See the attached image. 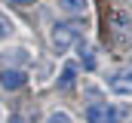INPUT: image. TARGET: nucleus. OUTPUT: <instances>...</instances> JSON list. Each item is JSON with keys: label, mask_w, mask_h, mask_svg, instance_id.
Instances as JSON below:
<instances>
[{"label": "nucleus", "mask_w": 132, "mask_h": 123, "mask_svg": "<svg viewBox=\"0 0 132 123\" xmlns=\"http://www.w3.org/2000/svg\"><path fill=\"white\" fill-rule=\"evenodd\" d=\"M74 83H77V65L68 62L62 68V74H59V89H74Z\"/></svg>", "instance_id": "39448f33"}, {"label": "nucleus", "mask_w": 132, "mask_h": 123, "mask_svg": "<svg viewBox=\"0 0 132 123\" xmlns=\"http://www.w3.org/2000/svg\"><path fill=\"white\" fill-rule=\"evenodd\" d=\"M123 120V111L114 108L111 102H92L86 108V123H120Z\"/></svg>", "instance_id": "f03ea898"}, {"label": "nucleus", "mask_w": 132, "mask_h": 123, "mask_svg": "<svg viewBox=\"0 0 132 123\" xmlns=\"http://www.w3.org/2000/svg\"><path fill=\"white\" fill-rule=\"evenodd\" d=\"M46 123H71V117H68L65 111H52V114L46 117Z\"/></svg>", "instance_id": "1a4fd4ad"}, {"label": "nucleus", "mask_w": 132, "mask_h": 123, "mask_svg": "<svg viewBox=\"0 0 132 123\" xmlns=\"http://www.w3.org/2000/svg\"><path fill=\"white\" fill-rule=\"evenodd\" d=\"M59 3V9L68 12V16H80V12H86V6H89V0H55Z\"/></svg>", "instance_id": "423d86ee"}, {"label": "nucleus", "mask_w": 132, "mask_h": 123, "mask_svg": "<svg viewBox=\"0 0 132 123\" xmlns=\"http://www.w3.org/2000/svg\"><path fill=\"white\" fill-rule=\"evenodd\" d=\"M80 37H83V28L77 22H62L52 28V46H55V52H68L71 46H77Z\"/></svg>", "instance_id": "f257e3e1"}, {"label": "nucleus", "mask_w": 132, "mask_h": 123, "mask_svg": "<svg viewBox=\"0 0 132 123\" xmlns=\"http://www.w3.org/2000/svg\"><path fill=\"white\" fill-rule=\"evenodd\" d=\"M77 49H80V62H83V68H86V71H92V68H95V52H92L89 46H83L80 40H77Z\"/></svg>", "instance_id": "0eeeda50"}, {"label": "nucleus", "mask_w": 132, "mask_h": 123, "mask_svg": "<svg viewBox=\"0 0 132 123\" xmlns=\"http://www.w3.org/2000/svg\"><path fill=\"white\" fill-rule=\"evenodd\" d=\"M6 6H31V3H37V0H3Z\"/></svg>", "instance_id": "9d476101"}, {"label": "nucleus", "mask_w": 132, "mask_h": 123, "mask_svg": "<svg viewBox=\"0 0 132 123\" xmlns=\"http://www.w3.org/2000/svg\"><path fill=\"white\" fill-rule=\"evenodd\" d=\"M12 31H15V25L0 12V40H6V37H12Z\"/></svg>", "instance_id": "6e6552de"}, {"label": "nucleus", "mask_w": 132, "mask_h": 123, "mask_svg": "<svg viewBox=\"0 0 132 123\" xmlns=\"http://www.w3.org/2000/svg\"><path fill=\"white\" fill-rule=\"evenodd\" d=\"M28 83V74L22 71V68H3L0 71V86L6 92H15V89H22Z\"/></svg>", "instance_id": "20e7f679"}, {"label": "nucleus", "mask_w": 132, "mask_h": 123, "mask_svg": "<svg viewBox=\"0 0 132 123\" xmlns=\"http://www.w3.org/2000/svg\"><path fill=\"white\" fill-rule=\"evenodd\" d=\"M9 123H25V120H22V117H9Z\"/></svg>", "instance_id": "9b49d317"}, {"label": "nucleus", "mask_w": 132, "mask_h": 123, "mask_svg": "<svg viewBox=\"0 0 132 123\" xmlns=\"http://www.w3.org/2000/svg\"><path fill=\"white\" fill-rule=\"evenodd\" d=\"M108 89L114 95H132V68H120L108 77Z\"/></svg>", "instance_id": "7ed1b4c3"}]
</instances>
